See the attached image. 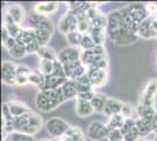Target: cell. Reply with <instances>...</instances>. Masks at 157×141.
<instances>
[{
  "label": "cell",
  "instance_id": "cell-19",
  "mask_svg": "<svg viewBox=\"0 0 157 141\" xmlns=\"http://www.w3.org/2000/svg\"><path fill=\"white\" fill-rule=\"evenodd\" d=\"M76 114L80 118H87L90 116L93 113H95L94 108H93L90 101H85V100H76Z\"/></svg>",
  "mask_w": 157,
  "mask_h": 141
},
{
  "label": "cell",
  "instance_id": "cell-16",
  "mask_svg": "<svg viewBox=\"0 0 157 141\" xmlns=\"http://www.w3.org/2000/svg\"><path fill=\"white\" fill-rule=\"evenodd\" d=\"M122 106H123L122 101L117 100V99H114V98H108V100L105 102L103 114H105L109 118L115 114H120L121 111H122Z\"/></svg>",
  "mask_w": 157,
  "mask_h": 141
},
{
  "label": "cell",
  "instance_id": "cell-18",
  "mask_svg": "<svg viewBox=\"0 0 157 141\" xmlns=\"http://www.w3.org/2000/svg\"><path fill=\"white\" fill-rule=\"evenodd\" d=\"M67 80H68L67 78L58 76V75H55V74L45 76V86H44V91H46V89H56V88H59V87H62L63 84H65Z\"/></svg>",
  "mask_w": 157,
  "mask_h": 141
},
{
  "label": "cell",
  "instance_id": "cell-12",
  "mask_svg": "<svg viewBox=\"0 0 157 141\" xmlns=\"http://www.w3.org/2000/svg\"><path fill=\"white\" fill-rule=\"evenodd\" d=\"M7 106H8V109H10V112H11V114H12L14 119L19 118V116H22V115L25 114H28V113L32 112L27 105H25L24 102H21L19 100L8 101Z\"/></svg>",
  "mask_w": 157,
  "mask_h": 141
},
{
  "label": "cell",
  "instance_id": "cell-15",
  "mask_svg": "<svg viewBox=\"0 0 157 141\" xmlns=\"http://www.w3.org/2000/svg\"><path fill=\"white\" fill-rule=\"evenodd\" d=\"M42 125H44V121L41 119V116L32 112L31 115H29V119H28V123H27L25 134H29V135L36 134L40 129H41Z\"/></svg>",
  "mask_w": 157,
  "mask_h": 141
},
{
  "label": "cell",
  "instance_id": "cell-36",
  "mask_svg": "<svg viewBox=\"0 0 157 141\" xmlns=\"http://www.w3.org/2000/svg\"><path fill=\"white\" fill-rule=\"evenodd\" d=\"M10 141H35L34 135L25 134V133H19V132H13L8 135Z\"/></svg>",
  "mask_w": 157,
  "mask_h": 141
},
{
  "label": "cell",
  "instance_id": "cell-53",
  "mask_svg": "<svg viewBox=\"0 0 157 141\" xmlns=\"http://www.w3.org/2000/svg\"><path fill=\"white\" fill-rule=\"evenodd\" d=\"M39 141H51L49 139H41V140H39Z\"/></svg>",
  "mask_w": 157,
  "mask_h": 141
},
{
  "label": "cell",
  "instance_id": "cell-29",
  "mask_svg": "<svg viewBox=\"0 0 157 141\" xmlns=\"http://www.w3.org/2000/svg\"><path fill=\"white\" fill-rule=\"evenodd\" d=\"M28 84H32L35 87H38L40 91H44V86H45V76L40 72L36 71H32L29 76H28Z\"/></svg>",
  "mask_w": 157,
  "mask_h": 141
},
{
  "label": "cell",
  "instance_id": "cell-49",
  "mask_svg": "<svg viewBox=\"0 0 157 141\" xmlns=\"http://www.w3.org/2000/svg\"><path fill=\"white\" fill-rule=\"evenodd\" d=\"M76 84H80V85H88V86H93L92 82H90V79H89V76H88V74H85L83 76H81L80 79L75 81Z\"/></svg>",
  "mask_w": 157,
  "mask_h": 141
},
{
  "label": "cell",
  "instance_id": "cell-10",
  "mask_svg": "<svg viewBox=\"0 0 157 141\" xmlns=\"http://www.w3.org/2000/svg\"><path fill=\"white\" fill-rule=\"evenodd\" d=\"M93 87H102L108 81V71L105 69H87Z\"/></svg>",
  "mask_w": 157,
  "mask_h": 141
},
{
  "label": "cell",
  "instance_id": "cell-56",
  "mask_svg": "<svg viewBox=\"0 0 157 141\" xmlns=\"http://www.w3.org/2000/svg\"><path fill=\"white\" fill-rule=\"evenodd\" d=\"M152 18H155V19L157 20V13H156V15H155V17H152Z\"/></svg>",
  "mask_w": 157,
  "mask_h": 141
},
{
  "label": "cell",
  "instance_id": "cell-55",
  "mask_svg": "<svg viewBox=\"0 0 157 141\" xmlns=\"http://www.w3.org/2000/svg\"><path fill=\"white\" fill-rule=\"evenodd\" d=\"M152 141H157V135H156V136H155V139H154V140H152Z\"/></svg>",
  "mask_w": 157,
  "mask_h": 141
},
{
  "label": "cell",
  "instance_id": "cell-28",
  "mask_svg": "<svg viewBox=\"0 0 157 141\" xmlns=\"http://www.w3.org/2000/svg\"><path fill=\"white\" fill-rule=\"evenodd\" d=\"M89 34L93 38V40L95 41L96 45H103L107 38V31L105 28H95V27H90Z\"/></svg>",
  "mask_w": 157,
  "mask_h": 141
},
{
  "label": "cell",
  "instance_id": "cell-2",
  "mask_svg": "<svg viewBox=\"0 0 157 141\" xmlns=\"http://www.w3.org/2000/svg\"><path fill=\"white\" fill-rule=\"evenodd\" d=\"M46 131L47 133L53 138H61L67 133V131L71 128V125L66 120L54 116L48 119L46 122Z\"/></svg>",
  "mask_w": 157,
  "mask_h": 141
},
{
  "label": "cell",
  "instance_id": "cell-31",
  "mask_svg": "<svg viewBox=\"0 0 157 141\" xmlns=\"http://www.w3.org/2000/svg\"><path fill=\"white\" fill-rule=\"evenodd\" d=\"M66 39L68 41V44L71 45V47L80 48L82 39H83V34L80 33L78 31H75V32H72V33H69L68 35H66Z\"/></svg>",
  "mask_w": 157,
  "mask_h": 141
},
{
  "label": "cell",
  "instance_id": "cell-8",
  "mask_svg": "<svg viewBox=\"0 0 157 141\" xmlns=\"http://www.w3.org/2000/svg\"><path fill=\"white\" fill-rule=\"evenodd\" d=\"M137 37L145 39V40L154 39V38L156 39V31L154 28V18L152 17H149L148 19H145L138 25Z\"/></svg>",
  "mask_w": 157,
  "mask_h": 141
},
{
  "label": "cell",
  "instance_id": "cell-51",
  "mask_svg": "<svg viewBox=\"0 0 157 141\" xmlns=\"http://www.w3.org/2000/svg\"><path fill=\"white\" fill-rule=\"evenodd\" d=\"M152 125H154V131L157 128V114H156V116H155V119L152 120Z\"/></svg>",
  "mask_w": 157,
  "mask_h": 141
},
{
  "label": "cell",
  "instance_id": "cell-23",
  "mask_svg": "<svg viewBox=\"0 0 157 141\" xmlns=\"http://www.w3.org/2000/svg\"><path fill=\"white\" fill-rule=\"evenodd\" d=\"M92 7L90 2H86V1H71L68 2V12L73 13L74 15L87 13L88 10Z\"/></svg>",
  "mask_w": 157,
  "mask_h": 141
},
{
  "label": "cell",
  "instance_id": "cell-7",
  "mask_svg": "<svg viewBox=\"0 0 157 141\" xmlns=\"http://www.w3.org/2000/svg\"><path fill=\"white\" fill-rule=\"evenodd\" d=\"M58 27L60 32L65 35L78 31V17L71 12H67L61 17V19L58 22Z\"/></svg>",
  "mask_w": 157,
  "mask_h": 141
},
{
  "label": "cell",
  "instance_id": "cell-34",
  "mask_svg": "<svg viewBox=\"0 0 157 141\" xmlns=\"http://www.w3.org/2000/svg\"><path fill=\"white\" fill-rule=\"evenodd\" d=\"M121 114L124 119H134V114H136V107L130 102H123Z\"/></svg>",
  "mask_w": 157,
  "mask_h": 141
},
{
  "label": "cell",
  "instance_id": "cell-38",
  "mask_svg": "<svg viewBox=\"0 0 157 141\" xmlns=\"http://www.w3.org/2000/svg\"><path fill=\"white\" fill-rule=\"evenodd\" d=\"M8 53H10V55H11L12 58H15V59H21V58H24V57L26 55L27 52H26V48H25V47L17 44L13 48H11V49L8 51Z\"/></svg>",
  "mask_w": 157,
  "mask_h": 141
},
{
  "label": "cell",
  "instance_id": "cell-20",
  "mask_svg": "<svg viewBox=\"0 0 157 141\" xmlns=\"http://www.w3.org/2000/svg\"><path fill=\"white\" fill-rule=\"evenodd\" d=\"M136 114L141 119L154 120L157 114V111L155 106H144V105L138 104L137 106H136Z\"/></svg>",
  "mask_w": 157,
  "mask_h": 141
},
{
  "label": "cell",
  "instance_id": "cell-40",
  "mask_svg": "<svg viewBox=\"0 0 157 141\" xmlns=\"http://www.w3.org/2000/svg\"><path fill=\"white\" fill-rule=\"evenodd\" d=\"M35 29H45V31H48V32L53 33L54 32V24L48 17H44V19L41 20V22L38 25V27Z\"/></svg>",
  "mask_w": 157,
  "mask_h": 141
},
{
  "label": "cell",
  "instance_id": "cell-45",
  "mask_svg": "<svg viewBox=\"0 0 157 141\" xmlns=\"http://www.w3.org/2000/svg\"><path fill=\"white\" fill-rule=\"evenodd\" d=\"M108 139L110 141H124L123 140V135H122L120 129L110 131L109 134H108Z\"/></svg>",
  "mask_w": 157,
  "mask_h": 141
},
{
  "label": "cell",
  "instance_id": "cell-35",
  "mask_svg": "<svg viewBox=\"0 0 157 141\" xmlns=\"http://www.w3.org/2000/svg\"><path fill=\"white\" fill-rule=\"evenodd\" d=\"M62 65H63V69H65L66 78L69 79L71 75L74 73V71L80 67V66H82V62H81V60H76L71 61V62H66V64H62Z\"/></svg>",
  "mask_w": 157,
  "mask_h": 141
},
{
  "label": "cell",
  "instance_id": "cell-41",
  "mask_svg": "<svg viewBox=\"0 0 157 141\" xmlns=\"http://www.w3.org/2000/svg\"><path fill=\"white\" fill-rule=\"evenodd\" d=\"M136 126V119H125L124 120V123H123V126L121 127V133L122 135L124 136L128 132H130L132 128Z\"/></svg>",
  "mask_w": 157,
  "mask_h": 141
},
{
  "label": "cell",
  "instance_id": "cell-30",
  "mask_svg": "<svg viewBox=\"0 0 157 141\" xmlns=\"http://www.w3.org/2000/svg\"><path fill=\"white\" fill-rule=\"evenodd\" d=\"M124 118L121 114H115L109 118V120L107 122V127L109 128V131H114V129H121V127L124 123Z\"/></svg>",
  "mask_w": 157,
  "mask_h": 141
},
{
  "label": "cell",
  "instance_id": "cell-11",
  "mask_svg": "<svg viewBox=\"0 0 157 141\" xmlns=\"http://www.w3.org/2000/svg\"><path fill=\"white\" fill-rule=\"evenodd\" d=\"M81 49L76 48V47H66L63 48L59 54H58V60L61 64H66V62H71V61L80 60L81 58Z\"/></svg>",
  "mask_w": 157,
  "mask_h": 141
},
{
  "label": "cell",
  "instance_id": "cell-50",
  "mask_svg": "<svg viewBox=\"0 0 157 141\" xmlns=\"http://www.w3.org/2000/svg\"><path fill=\"white\" fill-rule=\"evenodd\" d=\"M10 37H11V35H10V33H8V31L2 26V28H1V41H2V44L6 42Z\"/></svg>",
  "mask_w": 157,
  "mask_h": 141
},
{
  "label": "cell",
  "instance_id": "cell-57",
  "mask_svg": "<svg viewBox=\"0 0 157 141\" xmlns=\"http://www.w3.org/2000/svg\"><path fill=\"white\" fill-rule=\"evenodd\" d=\"M141 141H150V140H141Z\"/></svg>",
  "mask_w": 157,
  "mask_h": 141
},
{
  "label": "cell",
  "instance_id": "cell-24",
  "mask_svg": "<svg viewBox=\"0 0 157 141\" xmlns=\"http://www.w3.org/2000/svg\"><path fill=\"white\" fill-rule=\"evenodd\" d=\"M136 128H137L140 135L143 138L147 136L150 133H154V125H152V120H145V119H141L137 118L136 119Z\"/></svg>",
  "mask_w": 157,
  "mask_h": 141
},
{
  "label": "cell",
  "instance_id": "cell-27",
  "mask_svg": "<svg viewBox=\"0 0 157 141\" xmlns=\"http://www.w3.org/2000/svg\"><path fill=\"white\" fill-rule=\"evenodd\" d=\"M107 100H108V98L105 96V94L96 93L95 96L93 98V100L90 101V104H92L93 108H94V111H95L96 113H103Z\"/></svg>",
  "mask_w": 157,
  "mask_h": 141
},
{
  "label": "cell",
  "instance_id": "cell-54",
  "mask_svg": "<svg viewBox=\"0 0 157 141\" xmlns=\"http://www.w3.org/2000/svg\"><path fill=\"white\" fill-rule=\"evenodd\" d=\"M154 133H155V134L157 135V128H156V129H155V131H154Z\"/></svg>",
  "mask_w": 157,
  "mask_h": 141
},
{
  "label": "cell",
  "instance_id": "cell-5",
  "mask_svg": "<svg viewBox=\"0 0 157 141\" xmlns=\"http://www.w3.org/2000/svg\"><path fill=\"white\" fill-rule=\"evenodd\" d=\"M109 128L107 127V123L102 121H93L88 126L87 129V136L93 141L101 140L103 138H107L109 134Z\"/></svg>",
  "mask_w": 157,
  "mask_h": 141
},
{
  "label": "cell",
  "instance_id": "cell-22",
  "mask_svg": "<svg viewBox=\"0 0 157 141\" xmlns=\"http://www.w3.org/2000/svg\"><path fill=\"white\" fill-rule=\"evenodd\" d=\"M36 37H35V31L32 29V28H22L21 33L15 38L17 40V44L18 45H21V46L26 47L29 42H32L33 40H35Z\"/></svg>",
  "mask_w": 157,
  "mask_h": 141
},
{
  "label": "cell",
  "instance_id": "cell-9",
  "mask_svg": "<svg viewBox=\"0 0 157 141\" xmlns=\"http://www.w3.org/2000/svg\"><path fill=\"white\" fill-rule=\"evenodd\" d=\"M128 13L131 15V18L136 21L137 24H141L142 21L149 18V14L147 12V7L143 4L140 2H135V4H130L128 6H125Z\"/></svg>",
  "mask_w": 157,
  "mask_h": 141
},
{
  "label": "cell",
  "instance_id": "cell-6",
  "mask_svg": "<svg viewBox=\"0 0 157 141\" xmlns=\"http://www.w3.org/2000/svg\"><path fill=\"white\" fill-rule=\"evenodd\" d=\"M107 18H108V25H107V37L109 34L116 32L117 29L122 28L123 26H125L124 18H123V14L121 8L120 10H114L109 13L107 14Z\"/></svg>",
  "mask_w": 157,
  "mask_h": 141
},
{
  "label": "cell",
  "instance_id": "cell-43",
  "mask_svg": "<svg viewBox=\"0 0 157 141\" xmlns=\"http://www.w3.org/2000/svg\"><path fill=\"white\" fill-rule=\"evenodd\" d=\"M140 138H141V135H140L137 128H136V126H135L130 132H128V133L123 136V140L124 141H137Z\"/></svg>",
  "mask_w": 157,
  "mask_h": 141
},
{
  "label": "cell",
  "instance_id": "cell-1",
  "mask_svg": "<svg viewBox=\"0 0 157 141\" xmlns=\"http://www.w3.org/2000/svg\"><path fill=\"white\" fill-rule=\"evenodd\" d=\"M66 101V98L62 92V87L56 89H46L40 91L35 96V105L41 112H52L59 107L62 102Z\"/></svg>",
  "mask_w": 157,
  "mask_h": 141
},
{
  "label": "cell",
  "instance_id": "cell-21",
  "mask_svg": "<svg viewBox=\"0 0 157 141\" xmlns=\"http://www.w3.org/2000/svg\"><path fill=\"white\" fill-rule=\"evenodd\" d=\"M2 26L8 31V33H10V35H11L12 38H17V37L21 33V31H22V28H21V26H20L19 24H17V22L6 13L4 15V25H2Z\"/></svg>",
  "mask_w": 157,
  "mask_h": 141
},
{
  "label": "cell",
  "instance_id": "cell-4",
  "mask_svg": "<svg viewBox=\"0 0 157 141\" xmlns=\"http://www.w3.org/2000/svg\"><path fill=\"white\" fill-rule=\"evenodd\" d=\"M17 66L18 65L8 60L1 64V80L7 86L17 85Z\"/></svg>",
  "mask_w": 157,
  "mask_h": 141
},
{
  "label": "cell",
  "instance_id": "cell-39",
  "mask_svg": "<svg viewBox=\"0 0 157 141\" xmlns=\"http://www.w3.org/2000/svg\"><path fill=\"white\" fill-rule=\"evenodd\" d=\"M92 22V27H95V28H107V25H108V18L105 14H100L98 17H96L94 20L90 21Z\"/></svg>",
  "mask_w": 157,
  "mask_h": 141
},
{
  "label": "cell",
  "instance_id": "cell-33",
  "mask_svg": "<svg viewBox=\"0 0 157 141\" xmlns=\"http://www.w3.org/2000/svg\"><path fill=\"white\" fill-rule=\"evenodd\" d=\"M35 31V37H36V40L40 42L41 46H47V44L49 42L51 38H52L53 33L45 31V29H34Z\"/></svg>",
  "mask_w": 157,
  "mask_h": 141
},
{
  "label": "cell",
  "instance_id": "cell-13",
  "mask_svg": "<svg viewBox=\"0 0 157 141\" xmlns=\"http://www.w3.org/2000/svg\"><path fill=\"white\" fill-rule=\"evenodd\" d=\"M5 13L8 14L12 19H13L17 24H22V21L25 20V10L21 5L18 4H12V5H8L5 10Z\"/></svg>",
  "mask_w": 157,
  "mask_h": 141
},
{
  "label": "cell",
  "instance_id": "cell-14",
  "mask_svg": "<svg viewBox=\"0 0 157 141\" xmlns=\"http://www.w3.org/2000/svg\"><path fill=\"white\" fill-rule=\"evenodd\" d=\"M59 10V4L58 2H53V1H45V2H38L34 6V12L39 13L41 15H49L54 14Z\"/></svg>",
  "mask_w": 157,
  "mask_h": 141
},
{
  "label": "cell",
  "instance_id": "cell-46",
  "mask_svg": "<svg viewBox=\"0 0 157 141\" xmlns=\"http://www.w3.org/2000/svg\"><path fill=\"white\" fill-rule=\"evenodd\" d=\"M53 74H55V75H58V76H63V78H66L63 65H62L59 60L54 61V73Z\"/></svg>",
  "mask_w": 157,
  "mask_h": 141
},
{
  "label": "cell",
  "instance_id": "cell-44",
  "mask_svg": "<svg viewBox=\"0 0 157 141\" xmlns=\"http://www.w3.org/2000/svg\"><path fill=\"white\" fill-rule=\"evenodd\" d=\"M31 69L26 65H18L17 66V76H21V78H28L31 74Z\"/></svg>",
  "mask_w": 157,
  "mask_h": 141
},
{
  "label": "cell",
  "instance_id": "cell-52",
  "mask_svg": "<svg viewBox=\"0 0 157 141\" xmlns=\"http://www.w3.org/2000/svg\"><path fill=\"white\" fill-rule=\"evenodd\" d=\"M98 141H110L109 139H108V136L107 138H103V139H101V140H98Z\"/></svg>",
  "mask_w": 157,
  "mask_h": 141
},
{
  "label": "cell",
  "instance_id": "cell-47",
  "mask_svg": "<svg viewBox=\"0 0 157 141\" xmlns=\"http://www.w3.org/2000/svg\"><path fill=\"white\" fill-rule=\"evenodd\" d=\"M96 92L93 89V91H88L85 93H78V100H85V101H92L93 98L95 96Z\"/></svg>",
  "mask_w": 157,
  "mask_h": 141
},
{
  "label": "cell",
  "instance_id": "cell-17",
  "mask_svg": "<svg viewBox=\"0 0 157 141\" xmlns=\"http://www.w3.org/2000/svg\"><path fill=\"white\" fill-rule=\"evenodd\" d=\"M59 141H86L85 133L78 126H71L63 136L59 138Z\"/></svg>",
  "mask_w": 157,
  "mask_h": 141
},
{
  "label": "cell",
  "instance_id": "cell-48",
  "mask_svg": "<svg viewBox=\"0 0 157 141\" xmlns=\"http://www.w3.org/2000/svg\"><path fill=\"white\" fill-rule=\"evenodd\" d=\"M145 7H147V12L149 14V17H155L157 13V6L156 4H145Z\"/></svg>",
  "mask_w": 157,
  "mask_h": 141
},
{
  "label": "cell",
  "instance_id": "cell-42",
  "mask_svg": "<svg viewBox=\"0 0 157 141\" xmlns=\"http://www.w3.org/2000/svg\"><path fill=\"white\" fill-rule=\"evenodd\" d=\"M44 17L45 15H41V14L39 13H32L31 14V17H29V28H32V29H35L36 27H38V25H39L40 22H41V20L44 19Z\"/></svg>",
  "mask_w": 157,
  "mask_h": 141
},
{
  "label": "cell",
  "instance_id": "cell-3",
  "mask_svg": "<svg viewBox=\"0 0 157 141\" xmlns=\"http://www.w3.org/2000/svg\"><path fill=\"white\" fill-rule=\"evenodd\" d=\"M157 96V79H150L145 85L143 93L140 96V102L144 106H155Z\"/></svg>",
  "mask_w": 157,
  "mask_h": 141
},
{
  "label": "cell",
  "instance_id": "cell-32",
  "mask_svg": "<svg viewBox=\"0 0 157 141\" xmlns=\"http://www.w3.org/2000/svg\"><path fill=\"white\" fill-rule=\"evenodd\" d=\"M39 72L44 76H48L54 73V61L51 60H40L39 61Z\"/></svg>",
  "mask_w": 157,
  "mask_h": 141
},
{
  "label": "cell",
  "instance_id": "cell-26",
  "mask_svg": "<svg viewBox=\"0 0 157 141\" xmlns=\"http://www.w3.org/2000/svg\"><path fill=\"white\" fill-rule=\"evenodd\" d=\"M38 57L40 60H51V61H56L58 60V54L56 52L48 46H41L39 51L36 52Z\"/></svg>",
  "mask_w": 157,
  "mask_h": 141
},
{
  "label": "cell",
  "instance_id": "cell-37",
  "mask_svg": "<svg viewBox=\"0 0 157 141\" xmlns=\"http://www.w3.org/2000/svg\"><path fill=\"white\" fill-rule=\"evenodd\" d=\"M95 46H96V44H95V41L93 40L90 34H83V39H82V42H81L80 49L81 51H90Z\"/></svg>",
  "mask_w": 157,
  "mask_h": 141
},
{
  "label": "cell",
  "instance_id": "cell-25",
  "mask_svg": "<svg viewBox=\"0 0 157 141\" xmlns=\"http://www.w3.org/2000/svg\"><path fill=\"white\" fill-rule=\"evenodd\" d=\"M62 92H63L66 100H71V99H74V98H78V87H76V82L68 79L62 86Z\"/></svg>",
  "mask_w": 157,
  "mask_h": 141
}]
</instances>
